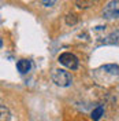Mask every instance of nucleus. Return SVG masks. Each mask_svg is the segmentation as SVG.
<instances>
[{"label": "nucleus", "mask_w": 119, "mask_h": 121, "mask_svg": "<svg viewBox=\"0 0 119 121\" xmlns=\"http://www.w3.org/2000/svg\"><path fill=\"white\" fill-rule=\"evenodd\" d=\"M16 68H18V70H19L21 73H28L30 70V68H32V63H30V60H28V59H21V60H18Z\"/></svg>", "instance_id": "4"}, {"label": "nucleus", "mask_w": 119, "mask_h": 121, "mask_svg": "<svg viewBox=\"0 0 119 121\" xmlns=\"http://www.w3.org/2000/svg\"><path fill=\"white\" fill-rule=\"evenodd\" d=\"M59 62L63 65V66L71 69V70H75V69H78V66H79V60H78V58L71 52L60 54L59 55Z\"/></svg>", "instance_id": "2"}, {"label": "nucleus", "mask_w": 119, "mask_h": 121, "mask_svg": "<svg viewBox=\"0 0 119 121\" xmlns=\"http://www.w3.org/2000/svg\"><path fill=\"white\" fill-rule=\"evenodd\" d=\"M0 110H1V121H11V116H10V112L8 109L4 105L0 106Z\"/></svg>", "instance_id": "8"}, {"label": "nucleus", "mask_w": 119, "mask_h": 121, "mask_svg": "<svg viewBox=\"0 0 119 121\" xmlns=\"http://www.w3.org/2000/svg\"><path fill=\"white\" fill-rule=\"evenodd\" d=\"M103 17L107 19H111V18H119V6L118 1L112 0L110 1L107 6H105L104 11H103Z\"/></svg>", "instance_id": "3"}, {"label": "nucleus", "mask_w": 119, "mask_h": 121, "mask_svg": "<svg viewBox=\"0 0 119 121\" xmlns=\"http://www.w3.org/2000/svg\"><path fill=\"white\" fill-rule=\"evenodd\" d=\"M103 113H104V107H103V106H97L96 109L92 112V116H90V117H92L93 121H99L100 117L103 116Z\"/></svg>", "instance_id": "6"}, {"label": "nucleus", "mask_w": 119, "mask_h": 121, "mask_svg": "<svg viewBox=\"0 0 119 121\" xmlns=\"http://www.w3.org/2000/svg\"><path fill=\"white\" fill-rule=\"evenodd\" d=\"M77 22H78V18H77V15L75 14L70 13V14L66 15V23L68 25V26H74Z\"/></svg>", "instance_id": "7"}, {"label": "nucleus", "mask_w": 119, "mask_h": 121, "mask_svg": "<svg viewBox=\"0 0 119 121\" xmlns=\"http://www.w3.org/2000/svg\"><path fill=\"white\" fill-rule=\"evenodd\" d=\"M41 3H43V6H45V7H52L53 4L56 3V0H41Z\"/></svg>", "instance_id": "10"}, {"label": "nucleus", "mask_w": 119, "mask_h": 121, "mask_svg": "<svg viewBox=\"0 0 119 121\" xmlns=\"http://www.w3.org/2000/svg\"><path fill=\"white\" fill-rule=\"evenodd\" d=\"M92 1H93V0H77V7H79V8H88V7H90Z\"/></svg>", "instance_id": "9"}, {"label": "nucleus", "mask_w": 119, "mask_h": 121, "mask_svg": "<svg viewBox=\"0 0 119 121\" xmlns=\"http://www.w3.org/2000/svg\"><path fill=\"white\" fill-rule=\"evenodd\" d=\"M52 81L59 87H70L73 83L71 74L63 69H55L52 73Z\"/></svg>", "instance_id": "1"}, {"label": "nucleus", "mask_w": 119, "mask_h": 121, "mask_svg": "<svg viewBox=\"0 0 119 121\" xmlns=\"http://www.w3.org/2000/svg\"><path fill=\"white\" fill-rule=\"evenodd\" d=\"M103 70L108 74L112 76H119V66L118 65H104L103 66Z\"/></svg>", "instance_id": "5"}]
</instances>
